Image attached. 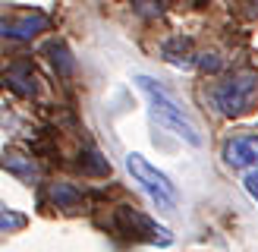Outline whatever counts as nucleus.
<instances>
[{
  "instance_id": "3",
  "label": "nucleus",
  "mask_w": 258,
  "mask_h": 252,
  "mask_svg": "<svg viewBox=\"0 0 258 252\" xmlns=\"http://www.w3.org/2000/svg\"><path fill=\"white\" fill-rule=\"evenodd\" d=\"M126 167H129V173H133V180L151 196V202L164 214H173L176 211V186L170 183V176L161 173L158 167H151V164L142 155H136V151H129V155H126Z\"/></svg>"
},
{
  "instance_id": "6",
  "label": "nucleus",
  "mask_w": 258,
  "mask_h": 252,
  "mask_svg": "<svg viewBox=\"0 0 258 252\" xmlns=\"http://www.w3.org/2000/svg\"><path fill=\"white\" fill-rule=\"evenodd\" d=\"M120 221L129 227V236L133 239H151V243H170V233L161 230L151 218H145L136 208H120Z\"/></svg>"
},
{
  "instance_id": "1",
  "label": "nucleus",
  "mask_w": 258,
  "mask_h": 252,
  "mask_svg": "<svg viewBox=\"0 0 258 252\" xmlns=\"http://www.w3.org/2000/svg\"><path fill=\"white\" fill-rule=\"evenodd\" d=\"M136 85L148 95V101H151V117L158 120L161 126H167L170 133H176V136L183 139L186 145H192V148L202 145V133H199L196 120H192L189 113L179 107V101L167 92L161 82H154L151 76H142V73H139V76H136Z\"/></svg>"
},
{
  "instance_id": "15",
  "label": "nucleus",
  "mask_w": 258,
  "mask_h": 252,
  "mask_svg": "<svg viewBox=\"0 0 258 252\" xmlns=\"http://www.w3.org/2000/svg\"><path fill=\"white\" fill-rule=\"evenodd\" d=\"M249 4H252V7H255V10H258V0H249Z\"/></svg>"
},
{
  "instance_id": "13",
  "label": "nucleus",
  "mask_w": 258,
  "mask_h": 252,
  "mask_svg": "<svg viewBox=\"0 0 258 252\" xmlns=\"http://www.w3.org/2000/svg\"><path fill=\"white\" fill-rule=\"evenodd\" d=\"M133 7H136L139 16L154 19V16H161V13H164V0H133Z\"/></svg>"
},
{
  "instance_id": "9",
  "label": "nucleus",
  "mask_w": 258,
  "mask_h": 252,
  "mask_svg": "<svg viewBox=\"0 0 258 252\" xmlns=\"http://www.w3.org/2000/svg\"><path fill=\"white\" fill-rule=\"evenodd\" d=\"M47 199L54 202L57 208H79L82 205V189L73 183H54L47 189Z\"/></svg>"
},
{
  "instance_id": "11",
  "label": "nucleus",
  "mask_w": 258,
  "mask_h": 252,
  "mask_svg": "<svg viewBox=\"0 0 258 252\" xmlns=\"http://www.w3.org/2000/svg\"><path fill=\"white\" fill-rule=\"evenodd\" d=\"M85 170H88V173H98V176L110 173L107 161L101 158V151H98V148H88V151H85Z\"/></svg>"
},
{
  "instance_id": "12",
  "label": "nucleus",
  "mask_w": 258,
  "mask_h": 252,
  "mask_svg": "<svg viewBox=\"0 0 258 252\" xmlns=\"http://www.w3.org/2000/svg\"><path fill=\"white\" fill-rule=\"evenodd\" d=\"M19 227H25V214L10 211L7 205H0V230H19Z\"/></svg>"
},
{
  "instance_id": "7",
  "label": "nucleus",
  "mask_w": 258,
  "mask_h": 252,
  "mask_svg": "<svg viewBox=\"0 0 258 252\" xmlns=\"http://www.w3.org/2000/svg\"><path fill=\"white\" fill-rule=\"evenodd\" d=\"M4 82L13 95H19V98H35L38 92V79H35V67H32V60H13L7 73H4Z\"/></svg>"
},
{
  "instance_id": "2",
  "label": "nucleus",
  "mask_w": 258,
  "mask_h": 252,
  "mask_svg": "<svg viewBox=\"0 0 258 252\" xmlns=\"http://www.w3.org/2000/svg\"><path fill=\"white\" fill-rule=\"evenodd\" d=\"M214 98V107L224 113V117H242V113H249L258 101V73L255 70H242L236 76H230L224 79L221 85L211 92Z\"/></svg>"
},
{
  "instance_id": "14",
  "label": "nucleus",
  "mask_w": 258,
  "mask_h": 252,
  "mask_svg": "<svg viewBox=\"0 0 258 252\" xmlns=\"http://www.w3.org/2000/svg\"><path fill=\"white\" fill-rule=\"evenodd\" d=\"M246 193H249V196H252V199L258 202V170L246 176Z\"/></svg>"
},
{
  "instance_id": "10",
  "label": "nucleus",
  "mask_w": 258,
  "mask_h": 252,
  "mask_svg": "<svg viewBox=\"0 0 258 252\" xmlns=\"http://www.w3.org/2000/svg\"><path fill=\"white\" fill-rule=\"evenodd\" d=\"M47 54H50V60H54V67H60V73L63 76H70L73 73V57H70V50L63 47V44H47Z\"/></svg>"
},
{
  "instance_id": "8",
  "label": "nucleus",
  "mask_w": 258,
  "mask_h": 252,
  "mask_svg": "<svg viewBox=\"0 0 258 252\" xmlns=\"http://www.w3.org/2000/svg\"><path fill=\"white\" fill-rule=\"evenodd\" d=\"M0 167H7L10 173H16L19 180H25V183H35L38 176H41L38 161L32 155H25V151H19V148H10L7 155H0Z\"/></svg>"
},
{
  "instance_id": "4",
  "label": "nucleus",
  "mask_w": 258,
  "mask_h": 252,
  "mask_svg": "<svg viewBox=\"0 0 258 252\" xmlns=\"http://www.w3.org/2000/svg\"><path fill=\"white\" fill-rule=\"evenodd\" d=\"M224 161L227 167L236 170H258V136L246 133V136H233L224 142Z\"/></svg>"
},
{
  "instance_id": "5",
  "label": "nucleus",
  "mask_w": 258,
  "mask_h": 252,
  "mask_svg": "<svg viewBox=\"0 0 258 252\" xmlns=\"http://www.w3.org/2000/svg\"><path fill=\"white\" fill-rule=\"evenodd\" d=\"M47 25H50V19L41 16V13L10 16V19H0V38H16V41H29V38L41 35Z\"/></svg>"
}]
</instances>
